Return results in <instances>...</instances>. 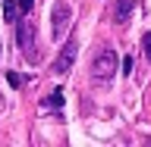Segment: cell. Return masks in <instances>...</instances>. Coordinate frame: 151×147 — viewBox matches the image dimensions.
<instances>
[{
  "label": "cell",
  "mask_w": 151,
  "mask_h": 147,
  "mask_svg": "<svg viewBox=\"0 0 151 147\" xmlns=\"http://www.w3.org/2000/svg\"><path fill=\"white\" fill-rule=\"evenodd\" d=\"M69 22H73V6H69L66 0H57L54 6H50V38L60 41V38L66 35Z\"/></svg>",
  "instance_id": "1"
},
{
  "label": "cell",
  "mask_w": 151,
  "mask_h": 147,
  "mask_svg": "<svg viewBox=\"0 0 151 147\" xmlns=\"http://www.w3.org/2000/svg\"><path fill=\"white\" fill-rule=\"evenodd\" d=\"M16 44L28 63H38V44H35V28L32 22H16Z\"/></svg>",
  "instance_id": "2"
},
{
  "label": "cell",
  "mask_w": 151,
  "mask_h": 147,
  "mask_svg": "<svg viewBox=\"0 0 151 147\" xmlns=\"http://www.w3.org/2000/svg\"><path fill=\"white\" fill-rule=\"evenodd\" d=\"M113 72H116V53L104 47L101 53L94 56V63H91V75H94V82H104V85H107L113 78Z\"/></svg>",
  "instance_id": "3"
},
{
  "label": "cell",
  "mask_w": 151,
  "mask_h": 147,
  "mask_svg": "<svg viewBox=\"0 0 151 147\" xmlns=\"http://www.w3.org/2000/svg\"><path fill=\"white\" fill-rule=\"evenodd\" d=\"M76 50H79V38H69V41L63 44V50H60V56H57V63H54L57 75L69 72V66H73V60H76Z\"/></svg>",
  "instance_id": "4"
},
{
  "label": "cell",
  "mask_w": 151,
  "mask_h": 147,
  "mask_svg": "<svg viewBox=\"0 0 151 147\" xmlns=\"http://www.w3.org/2000/svg\"><path fill=\"white\" fill-rule=\"evenodd\" d=\"M132 9H135V0H120V3H116V9H113V22H116V25H123V22L132 16Z\"/></svg>",
  "instance_id": "5"
},
{
  "label": "cell",
  "mask_w": 151,
  "mask_h": 147,
  "mask_svg": "<svg viewBox=\"0 0 151 147\" xmlns=\"http://www.w3.org/2000/svg\"><path fill=\"white\" fill-rule=\"evenodd\" d=\"M19 16H22V9H19V0H3V22L16 25Z\"/></svg>",
  "instance_id": "6"
},
{
  "label": "cell",
  "mask_w": 151,
  "mask_h": 147,
  "mask_svg": "<svg viewBox=\"0 0 151 147\" xmlns=\"http://www.w3.org/2000/svg\"><path fill=\"white\" fill-rule=\"evenodd\" d=\"M41 107H44V110H50V107H54V110H60V107H63V91L57 88V91L50 94V97H47V100L41 103Z\"/></svg>",
  "instance_id": "7"
},
{
  "label": "cell",
  "mask_w": 151,
  "mask_h": 147,
  "mask_svg": "<svg viewBox=\"0 0 151 147\" xmlns=\"http://www.w3.org/2000/svg\"><path fill=\"white\" fill-rule=\"evenodd\" d=\"M132 69H135V56H132V53H126V56H123V75L129 78V75H132Z\"/></svg>",
  "instance_id": "8"
},
{
  "label": "cell",
  "mask_w": 151,
  "mask_h": 147,
  "mask_svg": "<svg viewBox=\"0 0 151 147\" xmlns=\"http://www.w3.org/2000/svg\"><path fill=\"white\" fill-rule=\"evenodd\" d=\"M6 82L13 85V88H22V75L19 72H6Z\"/></svg>",
  "instance_id": "9"
},
{
  "label": "cell",
  "mask_w": 151,
  "mask_h": 147,
  "mask_svg": "<svg viewBox=\"0 0 151 147\" xmlns=\"http://www.w3.org/2000/svg\"><path fill=\"white\" fill-rule=\"evenodd\" d=\"M32 6H35V0H19V9H22L25 16H28V9H32Z\"/></svg>",
  "instance_id": "10"
},
{
  "label": "cell",
  "mask_w": 151,
  "mask_h": 147,
  "mask_svg": "<svg viewBox=\"0 0 151 147\" xmlns=\"http://www.w3.org/2000/svg\"><path fill=\"white\" fill-rule=\"evenodd\" d=\"M142 47H145V56H148V60H151V31H148V35H145V44H142Z\"/></svg>",
  "instance_id": "11"
},
{
  "label": "cell",
  "mask_w": 151,
  "mask_h": 147,
  "mask_svg": "<svg viewBox=\"0 0 151 147\" xmlns=\"http://www.w3.org/2000/svg\"><path fill=\"white\" fill-rule=\"evenodd\" d=\"M0 56H3V47H0Z\"/></svg>",
  "instance_id": "12"
}]
</instances>
